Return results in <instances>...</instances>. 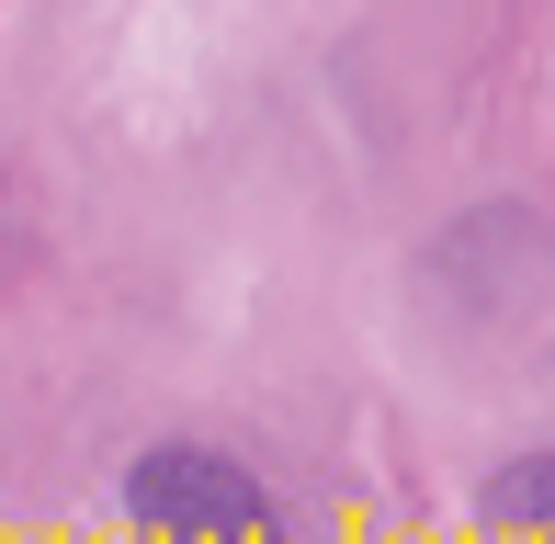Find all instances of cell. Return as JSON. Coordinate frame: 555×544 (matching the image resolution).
<instances>
[{
	"instance_id": "cell-2",
	"label": "cell",
	"mask_w": 555,
	"mask_h": 544,
	"mask_svg": "<svg viewBox=\"0 0 555 544\" xmlns=\"http://www.w3.org/2000/svg\"><path fill=\"white\" fill-rule=\"evenodd\" d=\"M476 510H488L499 533H544V544H555V442H533V454H511V465H488Z\"/></svg>"
},
{
	"instance_id": "cell-1",
	"label": "cell",
	"mask_w": 555,
	"mask_h": 544,
	"mask_svg": "<svg viewBox=\"0 0 555 544\" xmlns=\"http://www.w3.org/2000/svg\"><path fill=\"white\" fill-rule=\"evenodd\" d=\"M114 500H125V522L147 544H295L284 500H272L227 442H147V454H125Z\"/></svg>"
}]
</instances>
